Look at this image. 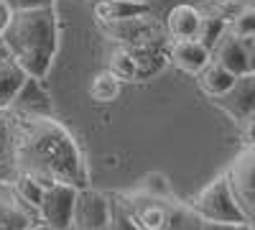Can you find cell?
I'll list each match as a JSON object with an SVG mask.
<instances>
[{
    "mask_svg": "<svg viewBox=\"0 0 255 230\" xmlns=\"http://www.w3.org/2000/svg\"><path fill=\"white\" fill-rule=\"evenodd\" d=\"M8 136H10V159L18 172L31 174L44 187L56 182L72 184L77 190L90 187V169L74 136L49 113L31 110H3Z\"/></svg>",
    "mask_w": 255,
    "mask_h": 230,
    "instance_id": "obj_1",
    "label": "cell"
},
{
    "mask_svg": "<svg viewBox=\"0 0 255 230\" xmlns=\"http://www.w3.org/2000/svg\"><path fill=\"white\" fill-rule=\"evenodd\" d=\"M3 41L10 56L28 72V77L44 79L51 69L56 44H59L54 5L13 10L3 31Z\"/></svg>",
    "mask_w": 255,
    "mask_h": 230,
    "instance_id": "obj_2",
    "label": "cell"
},
{
    "mask_svg": "<svg viewBox=\"0 0 255 230\" xmlns=\"http://www.w3.org/2000/svg\"><path fill=\"white\" fill-rule=\"evenodd\" d=\"M97 28L115 41L118 46L125 49H145V46H161L166 33V26L148 13H138L130 18H118V20H95Z\"/></svg>",
    "mask_w": 255,
    "mask_h": 230,
    "instance_id": "obj_3",
    "label": "cell"
},
{
    "mask_svg": "<svg viewBox=\"0 0 255 230\" xmlns=\"http://www.w3.org/2000/svg\"><path fill=\"white\" fill-rule=\"evenodd\" d=\"M189 205L194 210L215 223H227V225H250L245 213L240 210V205L230 190V182L225 177V172L220 177L212 179L204 190H199V195L194 200H189Z\"/></svg>",
    "mask_w": 255,
    "mask_h": 230,
    "instance_id": "obj_4",
    "label": "cell"
},
{
    "mask_svg": "<svg viewBox=\"0 0 255 230\" xmlns=\"http://www.w3.org/2000/svg\"><path fill=\"white\" fill-rule=\"evenodd\" d=\"M225 177H227L230 190L235 195L240 210L245 213L248 223L255 225V146H245L227 164Z\"/></svg>",
    "mask_w": 255,
    "mask_h": 230,
    "instance_id": "obj_5",
    "label": "cell"
},
{
    "mask_svg": "<svg viewBox=\"0 0 255 230\" xmlns=\"http://www.w3.org/2000/svg\"><path fill=\"white\" fill-rule=\"evenodd\" d=\"M77 187L56 182L46 187L44 200H41L38 215L41 223L49 225L51 230H72V218H74V202H77Z\"/></svg>",
    "mask_w": 255,
    "mask_h": 230,
    "instance_id": "obj_6",
    "label": "cell"
},
{
    "mask_svg": "<svg viewBox=\"0 0 255 230\" xmlns=\"http://www.w3.org/2000/svg\"><path fill=\"white\" fill-rule=\"evenodd\" d=\"M212 59L220 61L222 67H227L232 74H253L255 72V51L250 38H243L238 33H232L230 28L222 33V38L212 49Z\"/></svg>",
    "mask_w": 255,
    "mask_h": 230,
    "instance_id": "obj_7",
    "label": "cell"
},
{
    "mask_svg": "<svg viewBox=\"0 0 255 230\" xmlns=\"http://www.w3.org/2000/svg\"><path fill=\"white\" fill-rule=\"evenodd\" d=\"M108 223H110V195L90 190V187L79 190L74 202L72 230H95L105 228Z\"/></svg>",
    "mask_w": 255,
    "mask_h": 230,
    "instance_id": "obj_8",
    "label": "cell"
},
{
    "mask_svg": "<svg viewBox=\"0 0 255 230\" xmlns=\"http://www.w3.org/2000/svg\"><path fill=\"white\" fill-rule=\"evenodd\" d=\"M212 102L240 125L250 113H255V72L253 74H240L225 95L215 97Z\"/></svg>",
    "mask_w": 255,
    "mask_h": 230,
    "instance_id": "obj_9",
    "label": "cell"
},
{
    "mask_svg": "<svg viewBox=\"0 0 255 230\" xmlns=\"http://www.w3.org/2000/svg\"><path fill=\"white\" fill-rule=\"evenodd\" d=\"M166 210H168V228L171 230H250V225H227V223H215L204 215H199L189 202L163 197Z\"/></svg>",
    "mask_w": 255,
    "mask_h": 230,
    "instance_id": "obj_10",
    "label": "cell"
},
{
    "mask_svg": "<svg viewBox=\"0 0 255 230\" xmlns=\"http://www.w3.org/2000/svg\"><path fill=\"white\" fill-rule=\"evenodd\" d=\"M168 61H171L176 69L197 77L212 61V49L204 46L199 38H179L168 46Z\"/></svg>",
    "mask_w": 255,
    "mask_h": 230,
    "instance_id": "obj_11",
    "label": "cell"
},
{
    "mask_svg": "<svg viewBox=\"0 0 255 230\" xmlns=\"http://www.w3.org/2000/svg\"><path fill=\"white\" fill-rule=\"evenodd\" d=\"M125 197H128V205H130V210L143 230H166L168 228V210L161 197H151L143 190L125 192Z\"/></svg>",
    "mask_w": 255,
    "mask_h": 230,
    "instance_id": "obj_12",
    "label": "cell"
},
{
    "mask_svg": "<svg viewBox=\"0 0 255 230\" xmlns=\"http://www.w3.org/2000/svg\"><path fill=\"white\" fill-rule=\"evenodd\" d=\"M41 215L36 207L26 205L13 190L10 195H0V230H33Z\"/></svg>",
    "mask_w": 255,
    "mask_h": 230,
    "instance_id": "obj_13",
    "label": "cell"
},
{
    "mask_svg": "<svg viewBox=\"0 0 255 230\" xmlns=\"http://www.w3.org/2000/svg\"><path fill=\"white\" fill-rule=\"evenodd\" d=\"M202 8H194L189 3H181V5H174L171 10L166 13L163 18V26H166V33L168 38H194L197 31H199V23H202Z\"/></svg>",
    "mask_w": 255,
    "mask_h": 230,
    "instance_id": "obj_14",
    "label": "cell"
},
{
    "mask_svg": "<svg viewBox=\"0 0 255 230\" xmlns=\"http://www.w3.org/2000/svg\"><path fill=\"white\" fill-rule=\"evenodd\" d=\"M28 79H31L28 72L13 56L0 59V110H8L15 105V100Z\"/></svg>",
    "mask_w": 255,
    "mask_h": 230,
    "instance_id": "obj_15",
    "label": "cell"
},
{
    "mask_svg": "<svg viewBox=\"0 0 255 230\" xmlns=\"http://www.w3.org/2000/svg\"><path fill=\"white\" fill-rule=\"evenodd\" d=\"M238 79V74H232L227 67H222L220 61H215L212 59L209 64L197 74V85H199V90L207 95V97H220V95H225L230 87H232V82Z\"/></svg>",
    "mask_w": 255,
    "mask_h": 230,
    "instance_id": "obj_16",
    "label": "cell"
},
{
    "mask_svg": "<svg viewBox=\"0 0 255 230\" xmlns=\"http://www.w3.org/2000/svg\"><path fill=\"white\" fill-rule=\"evenodd\" d=\"M92 13H95V20H118V18L148 13V5L145 0H95Z\"/></svg>",
    "mask_w": 255,
    "mask_h": 230,
    "instance_id": "obj_17",
    "label": "cell"
},
{
    "mask_svg": "<svg viewBox=\"0 0 255 230\" xmlns=\"http://www.w3.org/2000/svg\"><path fill=\"white\" fill-rule=\"evenodd\" d=\"M120 90H123V82L110 69L97 72L92 77V82H90V97L95 102H100V105H108V102L118 100L120 97Z\"/></svg>",
    "mask_w": 255,
    "mask_h": 230,
    "instance_id": "obj_18",
    "label": "cell"
},
{
    "mask_svg": "<svg viewBox=\"0 0 255 230\" xmlns=\"http://www.w3.org/2000/svg\"><path fill=\"white\" fill-rule=\"evenodd\" d=\"M108 69L120 79V82H133L140 77V69H138V61H135V54L125 46H118L113 49V54L108 56Z\"/></svg>",
    "mask_w": 255,
    "mask_h": 230,
    "instance_id": "obj_19",
    "label": "cell"
},
{
    "mask_svg": "<svg viewBox=\"0 0 255 230\" xmlns=\"http://www.w3.org/2000/svg\"><path fill=\"white\" fill-rule=\"evenodd\" d=\"M110 230H143L128 205V197L125 195H110V223H108Z\"/></svg>",
    "mask_w": 255,
    "mask_h": 230,
    "instance_id": "obj_20",
    "label": "cell"
},
{
    "mask_svg": "<svg viewBox=\"0 0 255 230\" xmlns=\"http://www.w3.org/2000/svg\"><path fill=\"white\" fill-rule=\"evenodd\" d=\"M10 190L23 200L26 205H31V207H41V200H44V192H46V187L41 184V182H36L31 174H23L20 172L18 177H15V182L10 184Z\"/></svg>",
    "mask_w": 255,
    "mask_h": 230,
    "instance_id": "obj_21",
    "label": "cell"
},
{
    "mask_svg": "<svg viewBox=\"0 0 255 230\" xmlns=\"http://www.w3.org/2000/svg\"><path fill=\"white\" fill-rule=\"evenodd\" d=\"M248 5H250V0H204L202 13L222 18V20L230 23V20H235Z\"/></svg>",
    "mask_w": 255,
    "mask_h": 230,
    "instance_id": "obj_22",
    "label": "cell"
},
{
    "mask_svg": "<svg viewBox=\"0 0 255 230\" xmlns=\"http://www.w3.org/2000/svg\"><path fill=\"white\" fill-rule=\"evenodd\" d=\"M227 31V20H222V18H215V15H202V23H199V31H197V36L194 38H199L204 46H209V49H215V44L222 38V33Z\"/></svg>",
    "mask_w": 255,
    "mask_h": 230,
    "instance_id": "obj_23",
    "label": "cell"
},
{
    "mask_svg": "<svg viewBox=\"0 0 255 230\" xmlns=\"http://www.w3.org/2000/svg\"><path fill=\"white\" fill-rule=\"evenodd\" d=\"M227 28H230L232 33L243 36V38H253V36H255V3H250L235 20H230Z\"/></svg>",
    "mask_w": 255,
    "mask_h": 230,
    "instance_id": "obj_24",
    "label": "cell"
},
{
    "mask_svg": "<svg viewBox=\"0 0 255 230\" xmlns=\"http://www.w3.org/2000/svg\"><path fill=\"white\" fill-rule=\"evenodd\" d=\"M143 192L151 195V197H171V184H168L166 174L153 172V174H145L143 177Z\"/></svg>",
    "mask_w": 255,
    "mask_h": 230,
    "instance_id": "obj_25",
    "label": "cell"
},
{
    "mask_svg": "<svg viewBox=\"0 0 255 230\" xmlns=\"http://www.w3.org/2000/svg\"><path fill=\"white\" fill-rule=\"evenodd\" d=\"M238 128H240V136H243L245 146H255V113H250Z\"/></svg>",
    "mask_w": 255,
    "mask_h": 230,
    "instance_id": "obj_26",
    "label": "cell"
},
{
    "mask_svg": "<svg viewBox=\"0 0 255 230\" xmlns=\"http://www.w3.org/2000/svg\"><path fill=\"white\" fill-rule=\"evenodd\" d=\"M10 10H20V8H38V5H54V0H3Z\"/></svg>",
    "mask_w": 255,
    "mask_h": 230,
    "instance_id": "obj_27",
    "label": "cell"
},
{
    "mask_svg": "<svg viewBox=\"0 0 255 230\" xmlns=\"http://www.w3.org/2000/svg\"><path fill=\"white\" fill-rule=\"evenodd\" d=\"M10 8L3 3V0H0V36H3V31H5V26H8V20H10Z\"/></svg>",
    "mask_w": 255,
    "mask_h": 230,
    "instance_id": "obj_28",
    "label": "cell"
},
{
    "mask_svg": "<svg viewBox=\"0 0 255 230\" xmlns=\"http://www.w3.org/2000/svg\"><path fill=\"white\" fill-rule=\"evenodd\" d=\"M5 56H10V51H8V46H5L3 36H0V59H5Z\"/></svg>",
    "mask_w": 255,
    "mask_h": 230,
    "instance_id": "obj_29",
    "label": "cell"
},
{
    "mask_svg": "<svg viewBox=\"0 0 255 230\" xmlns=\"http://www.w3.org/2000/svg\"><path fill=\"white\" fill-rule=\"evenodd\" d=\"M33 230H51V228H49V225H44V223H41V225H36Z\"/></svg>",
    "mask_w": 255,
    "mask_h": 230,
    "instance_id": "obj_30",
    "label": "cell"
},
{
    "mask_svg": "<svg viewBox=\"0 0 255 230\" xmlns=\"http://www.w3.org/2000/svg\"><path fill=\"white\" fill-rule=\"evenodd\" d=\"M250 44H253V51H255V36H253V38H250Z\"/></svg>",
    "mask_w": 255,
    "mask_h": 230,
    "instance_id": "obj_31",
    "label": "cell"
},
{
    "mask_svg": "<svg viewBox=\"0 0 255 230\" xmlns=\"http://www.w3.org/2000/svg\"><path fill=\"white\" fill-rule=\"evenodd\" d=\"M95 230H110V228H108V225H105V228H95Z\"/></svg>",
    "mask_w": 255,
    "mask_h": 230,
    "instance_id": "obj_32",
    "label": "cell"
},
{
    "mask_svg": "<svg viewBox=\"0 0 255 230\" xmlns=\"http://www.w3.org/2000/svg\"><path fill=\"white\" fill-rule=\"evenodd\" d=\"M0 120H3V110H0Z\"/></svg>",
    "mask_w": 255,
    "mask_h": 230,
    "instance_id": "obj_33",
    "label": "cell"
},
{
    "mask_svg": "<svg viewBox=\"0 0 255 230\" xmlns=\"http://www.w3.org/2000/svg\"><path fill=\"white\" fill-rule=\"evenodd\" d=\"M250 230H255V225H250Z\"/></svg>",
    "mask_w": 255,
    "mask_h": 230,
    "instance_id": "obj_34",
    "label": "cell"
},
{
    "mask_svg": "<svg viewBox=\"0 0 255 230\" xmlns=\"http://www.w3.org/2000/svg\"><path fill=\"white\" fill-rule=\"evenodd\" d=\"M166 230H171V228H166Z\"/></svg>",
    "mask_w": 255,
    "mask_h": 230,
    "instance_id": "obj_35",
    "label": "cell"
}]
</instances>
